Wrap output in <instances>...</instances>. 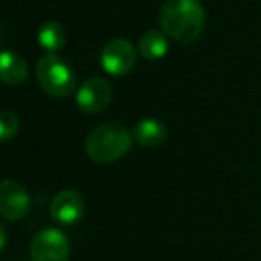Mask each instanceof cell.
Listing matches in <instances>:
<instances>
[{
	"instance_id": "1",
	"label": "cell",
	"mask_w": 261,
	"mask_h": 261,
	"mask_svg": "<svg viewBox=\"0 0 261 261\" xmlns=\"http://www.w3.org/2000/svg\"><path fill=\"white\" fill-rule=\"evenodd\" d=\"M160 25L172 40L193 43L204 33L206 13L199 0H165L160 11Z\"/></svg>"
},
{
	"instance_id": "2",
	"label": "cell",
	"mask_w": 261,
	"mask_h": 261,
	"mask_svg": "<svg viewBox=\"0 0 261 261\" xmlns=\"http://www.w3.org/2000/svg\"><path fill=\"white\" fill-rule=\"evenodd\" d=\"M133 140V133H129L122 123L106 122L88 133L84 152L95 163H115L129 152Z\"/></svg>"
},
{
	"instance_id": "3",
	"label": "cell",
	"mask_w": 261,
	"mask_h": 261,
	"mask_svg": "<svg viewBox=\"0 0 261 261\" xmlns=\"http://www.w3.org/2000/svg\"><path fill=\"white\" fill-rule=\"evenodd\" d=\"M36 77L41 90L52 98H66L75 90V73L58 54H45L38 59Z\"/></svg>"
},
{
	"instance_id": "4",
	"label": "cell",
	"mask_w": 261,
	"mask_h": 261,
	"mask_svg": "<svg viewBox=\"0 0 261 261\" xmlns=\"http://www.w3.org/2000/svg\"><path fill=\"white\" fill-rule=\"evenodd\" d=\"M31 261H68L70 240L61 229L45 227L31 242Z\"/></svg>"
},
{
	"instance_id": "5",
	"label": "cell",
	"mask_w": 261,
	"mask_h": 261,
	"mask_svg": "<svg viewBox=\"0 0 261 261\" xmlns=\"http://www.w3.org/2000/svg\"><path fill=\"white\" fill-rule=\"evenodd\" d=\"M138 50L125 38H113L100 50V66L106 73L115 77H123L130 73L136 66Z\"/></svg>"
},
{
	"instance_id": "6",
	"label": "cell",
	"mask_w": 261,
	"mask_h": 261,
	"mask_svg": "<svg viewBox=\"0 0 261 261\" xmlns=\"http://www.w3.org/2000/svg\"><path fill=\"white\" fill-rule=\"evenodd\" d=\"M113 98V86L104 77H90L77 91V108L86 115L104 111Z\"/></svg>"
},
{
	"instance_id": "7",
	"label": "cell",
	"mask_w": 261,
	"mask_h": 261,
	"mask_svg": "<svg viewBox=\"0 0 261 261\" xmlns=\"http://www.w3.org/2000/svg\"><path fill=\"white\" fill-rule=\"evenodd\" d=\"M31 197L27 190L13 179H4L0 185V213L6 220L18 222L29 213Z\"/></svg>"
},
{
	"instance_id": "8",
	"label": "cell",
	"mask_w": 261,
	"mask_h": 261,
	"mask_svg": "<svg viewBox=\"0 0 261 261\" xmlns=\"http://www.w3.org/2000/svg\"><path fill=\"white\" fill-rule=\"evenodd\" d=\"M86 202L77 190H63L52 199L50 217L61 225H73L84 217Z\"/></svg>"
},
{
	"instance_id": "9",
	"label": "cell",
	"mask_w": 261,
	"mask_h": 261,
	"mask_svg": "<svg viewBox=\"0 0 261 261\" xmlns=\"http://www.w3.org/2000/svg\"><path fill=\"white\" fill-rule=\"evenodd\" d=\"M29 75V66L20 54L11 50L2 52L0 58V79L8 86H20Z\"/></svg>"
},
{
	"instance_id": "10",
	"label": "cell",
	"mask_w": 261,
	"mask_h": 261,
	"mask_svg": "<svg viewBox=\"0 0 261 261\" xmlns=\"http://www.w3.org/2000/svg\"><path fill=\"white\" fill-rule=\"evenodd\" d=\"M167 125L158 118H143L133 129V138L142 147H158L167 140Z\"/></svg>"
},
{
	"instance_id": "11",
	"label": "cell",
	"mask_w": 261,
	"mask_h": 261,
	"mask_svg": "<svg viewBox=\"0 0 261 261\" xmlns=\"http://www.w3.org/2000/svg\"><path fill=\"white\" fill-rule=\"evenodd\" d=\"M168 38L165 33L158 29H150L140 36L138 52L147 61H158L168 54Z\"/></svg>"
},
{
	"instance_id": "12",
	"label": "cell",
	"mask_w": 261,
	"mask_h": 261,
	"mask_svg": "<svg viewBox=\"0 0 261 261\" xmlns=\"http://www.w3.org/2000/svg\"><path fill=\"white\" fill-rule=\"evenodd\" d=\"M36 40L47 54H58L66 45V31L59 22H45L38 31Z\"/></svg>"
},
{
	"instance_id": "13",
	"label": "cell",
	"mask_w": 261,
	"mask_h": 261,
	"mask_svg": "<svg viewBox=\"0 0 261 261\" xmlns=\"http://www.w3.org/2000/svg\"><path fill=\"white\" fill-rule=\"evenodd\" d=\"M18 127L20 122L15 113L8 111V109L0 113V138H2V142H9L18 133Z\"/></svg>"
},
{
	"instance_id": "14",
	"label": "cell",
	"mask_w": 261,
	"mask_h": 261,
	"mask_svg": "<svg viewBox=\"0 0 261 261\" xmlns=\"http://www.w3.org/2000/svg\"><path fill=\"white\" fill-rule=\"evenodd\" d=\"M0 238H2V245H0V249L4 250L6 249V229L0 227Z\"/></svg>"
}]
</instances>
